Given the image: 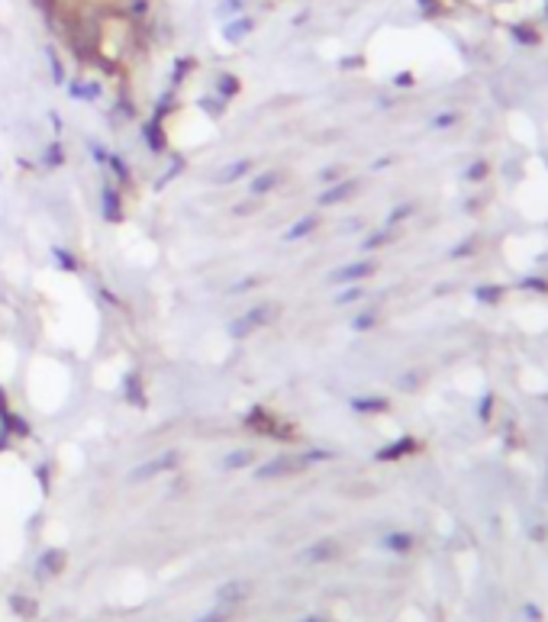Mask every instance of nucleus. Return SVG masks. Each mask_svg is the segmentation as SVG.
I'll return each instance as SVG.
<instances>
[{
    "label": "nucleus",
    "instance_id": "f257e3e1",
    "mask_svg": "<svg viewBox=\"0 0 548 622\" xmlns=\"http://www.w3.org/2000/svg\"><path fill=\"white\" fill-rule=\"evenodd\" d=\"M245 426H249L251 432H258V436L278 438V442H290V438H294V426L284 423V419H278L271 409H265V407L251 409L249 416H245Z\"/></svg>",
    "mask_w": 548,
    "mask_h": 622
},
{
    "label": "nucleus",
    "instance_id": "f03ea898",
    "mask_svg": "<svg viewBox=\"0 0 548 622\" xmlns=\"http://www.w3.org/2000/svg\"><path fill=\"white\" fill-rule=\"evenodd\" d=\"M177 465H181V452H177V448H168V452H161L158 458H149L145 465L132 468V471H130V481L132 483H145V481H152V477H158V474L175 471Z\"/></svg>",
    "mask_w": 548,
    "mask_h": 622
},
{
    "label": "nucleus",
    "instance_id": "7ed1b4c3",
    "mask_svg": "<svg viewBox=\"0 0 548 622\" xmlns=\"http://www.w3.org/2000/svg\"><path fill=\"white\" fill-rule=\"evenodd\" d=\"M303 471H307V465L300 461V455H278L255 468V477L258 481H278V477H294V474H303Z\"/></svg>",
    "mask_w": 548,
    "mask_h": 622
},
{
    "label": "nucleus",
    "instance_id": "20e7f679",
    "mask_svg": "<svg viewBox=\"0 0 548 622\" xmlns=\"http://www.w3.org/2000/svg\"><path fill=\"white\" fill-rule=\"evenodd\" d=\"M100 213L107 223H123L126 220V210H123V194H120V187L113 184V181H107L100 190Z\"/></svg>",
    "mask_w": 548,
    "mask_h": 622
},
{
    "label": "nucleus",
    "instance_id": "39448f33",
    "mask_svg": "<svg viewBox=\"0 0 548 622\" xmlns=\"http://www.w3.org/2000/svg\"><path fill=\"white\" fill-rule=\"evenodd\" d=\"M374 274V265L371 261H352V265H345V268L333 271L329 274V281L333 284H362L364 278H371Z\"/></svg>",
    "mask_w": 548,
    "mask_h": 622
},
{
    "label": "nucleus",
    "instance_id": "423d86ee",
    "mask_svg": "<svg viewBox=\"0 0 548 622\" xmlns=\"http://www.w3.org/2000/svg\"><path fill=\"white\" fill-rule=\"evenodd\" d=\"M249 596H251V584H249V580H226V584L216 590V603L242 606Z\"/></svg>",
    "mask_w": 548,
    "mask_h": 622
},
{
    "label": "nucleus",
    "instance_id": "0eeeda50",
    "mask_svg": "<svg viewBox=\"0 0 548 622\" xmlns=\"http://www.w3.org/2000/svg\"><path fill=\"white\" fill-rule=\"evenodd\" d=\"M355 187H358V181H335V184H329L323 194L316 197V206H339V204H345V200L355 194Z\"/></svg>",
    "mask_w": 548,
    "mask_h": 622
},
{
    "label": "nucleus",
    "instance_id": "6e6552de",
    "mask_svg": "<svg viewBox=\"0 0 548 622\" xmlns=\"http://www.w3.org/2000/svg\"><path fill=\"white\" fill-rule=\"evenodd\" d=\"M281 184H284V171H278V168H268L265 175L251 177L249 194H251V197H268V194H274V190H278Z\"/></svg>",
    "mask_w": 548,
    "mask_h": 622
},
{
    "label": "nucleus",
    "instance_id": "1a4fd4ad",
    "mask_svg": "<svg viewBox=\"0 0 548 622\" xmlns=\"http://www.w3.org/2000/svg\"><path fill=\"white\" fill-rule=\"evenodd\" d=\"M251 29H255V19L249 17V13H239V17L233 19H226V26H223V39L229 42V46H239L242 39L249 36Z\"/></svg>",
    "mask_w": 548,
    "mask_h": 622
},
{
    "label": "nucleus",
    "instance_id": "9d476101",
    "mask_svg": "<svg viewBox=\"0 0 548 622\" xmlns=\"http://www.w3.org/2000/svg\"><path fill=\"white\" fill-rule=\"evenodd\" d=\"M245 323H249L251 332H258V329H265V326L274 323V316H278V307L274 303H255L251 310H245Z\"/></svg>",
    "mask_w": 548,
    "mask_h": 622
},
{
    "label": "nucleus",
    "instance_id": "9b49d317",
    "mask_svg": "<svg viewBox=\"0 0 548 622\" xmlns=\"http://www.w3.org/2000/svg\"><path fill=\"white\" fill-rule=\"evenodd\" d=\"M339 542L335 539H323V542H316V545H310L307 551H303V561H310V565H323V561H333V558H339Z\"/></svg>",
    "mask_w": 548,
    "mask_h": 622
},
{
    "label": "nucleus",
    "instance_id": "f8f14e48",
    "mask_svg": "<svg viewBox=\"0 0 548 622\" xmlns=\"http://www.w3.org/2000/svg\"><path fill=\"white\" fill-rule=\"evenodd\" d=\"M142 139H145V145H149L152 155H165V152H168L165 130H161V123H158V120H145V123H142Z\"/></svg>",
    "mask_w": 548,
    "mask_h": 622
},
{
    "label": "nucleus",
    "instance_id": "ddd939ff",
    "mask_svg": "<svg viewBox=\"0 0 548 622\" xmlns=\"http://www.w3.org/2000/svg\"><path fill=\"white\" fill-rule=\"evenodd\" d=\"M62 567H65V551H62V548H48L46 555L39 558L36 571H39V577H42V580H48V577L62 574Z\"/></svg>",
    "mask_w": 548,
    "mask_h": 622
},
{
    "label": "nucleus",
    "instance_id": "4468645a",
    "mask_svg": "<svg viewBox=\"0 0 548 622\" xmlns=\"http://www.w3.org/2000/svg\"><path fill=\"white\" fill-rule=\"evenodd\" d=\"M319 223H323V220H319V213H303L297 220V223L290 226L288 233H284V242H300V239H307V236H313L316 229H319Z\"/></svg>",
    "mask_w": 548,
    "mask_h": 622
},
{
    "label": "nucleus",
    "instance_id": "2eb2a0df",
    "mask_svg": "<svg viewBox=\"0 0 548 622\" xmlns=\"http://www.w3.org/2000/svg\"><path fill=\"white\" fill-rule=\"evenodd\" d=\"M0 432H7V436H13V438H29V436H33V426H29L19 413L7 409V413L0 416Z\"/></svg>",
    "mask_w": 548,
    "mask_h": 622
},
{
    "label": "nucleus",
    "instance_id": "dca6fc26",
    "mask_svg": "<svg viewBox=\"0 0 548 622\" xmlns=\"http://www.w3.org/2000/svg\"><path fill=\"white\" fill-rule=\"evenodd\" d=\"M242 91V81L239 75H233V71H220L213 81V94L216 97H223V100H233V97H239Z\"/></svg>",
    "mask_w": 548,
    "mask_h": 622
},
{
    "label": "nucleus",
    "instance_id": "f3484780",
    "mask_svg": "<svg viewBox=\"0 0 548 622\" xmlns=\"http://www.w3.org/2000/svg\"><path fill=\"white\" fill-rule=\"evenodd\" d=\"M251 171V161L249 158H239V161H229L226 168H220L216 171V184H236V181H242V177Z\"/></svg>",
    "mask_w": 548,
    "mask_h": 622
},
{
    "label": "nucleus",
    "instance_id": "a211bd4d",
    "mask_svg": "<svg viewBox=\"0 0 548 622\" xmlns=\"http://www.w3.org/2000/svg\"><path fill=\"white\" fill-rule=\"evenodd\" d=\"M409 452H416V438H397V442H391V445H384L381 452H378V461H397V458L409 455Z\"/></svg>",
    "mask_w": 548,
    "mask_h": 622
},
{
    "label": "nucleus",
    "instance_id": "6ab92c4d",
    "mask_svg": "<svg viewBox=\"0 0 548 622\" xmlns=\"http://www.w3.org/2000/svg\"><path fill=\"white\" fill-rule=\"evenodd\" d=\"M123 397H126V403H132V407H142V403H145L139 371H130L126 377H123Z\"/></svg>",
    "mask_w": 548,
    "mask_h": 622
},
{
    "label": "nucleus",
    "instance_id": "aec40b11",
    "mask_svg": "<svg viewBox=\"0 0 548 622\" xmlns=\"http://www.w3.org/2000/svg\"><path fill=\"white\" fill-rule=\"evenodd\" d=\"M391 407L384 397H378V393H358V397H352V409H358V413H384V409Z\"/></svg>",
    "mask_w": 548,
    "mask_h": 622
},
{
    "label": "nucleus",
    "instance_id": "412c9836",
    "mask_svg": "<svg viewBox=\"0 0 548 622\" xmlns=\"http://www.w3.org/2000/svg\"><path fill=\"white\" fill-rule=\"evenodd\" d=\"M68 94H71V100H97L103 94V87L97 81H71Z\"/></svg>",
    "mask_w": 548,
    "mask_h": 622
},
{
    "label": "nucleus",
    "instance_id": "4be33fe9",
    "mask_svg": "<svg viewBox=\"0 0 548 622\" xmlns=\"http://www.w3.org/2000/svg\"><path fill=\"white\" fill-rule=\"evenodd\" d=\"M103 165L110 168V175H113V181H116V184H132V171H130V165H126V161H123L120 155H107V161H103Z\"/></svg>",
    "mask_w": 548,
    "mask_h": 622
},
{
    "label": "nucleus",
    "instance_id": "5701e85b",
    "mask_svg": "<svg viewBox=\"0 0 548 622\" xmlns=\"http://www.w3.org/2000/svg\"><path fill=\"white\" fill-rule=\"evenodd\" d=\"M249 465H255V452L251 448H236V452H229L223 458L226 471H239V468H249Z\"/></svg>",
    "mask_w": 548,
    "mask_h": 622
},
{
    "label": "nucleus",
    "instance_id": "b1692460",
    "mask_svg": "<svg viewBox=\"0 0 548 622\" xmlns=\"http://www.w3.org/2000/svg\"><path fill=\"white\" fill-rule=\"evenodd\" d=\"M42 165H46L48 171H55V168L65 165V145H62L58 139H52L46 145V152H42Z\"/></svg>",
    "mask_w": 548,
    "mask_h": 622
},
{
    "label": "nucleus",
    "instance_id": "393cba45",
    "mask_svg": "<svg viewBox=\"0 0 548 622\" xmlns=\"http://www.w3.org/2000/svg\"><path fill=\"white\" fill-rule=\"evenodd\" d=\"M236 613H239V606H226V603H213L210 613H204L197 622H233Z\"/></svg>",
    "mask_w": 548,
    "mask_h": 622
},
{
    "label": "nucleus",
    "instance_id": "a878e982",
    "mask_svg": "<svg viewBox=\"0 0 548 622\" xmlns=\"http://www.w3.org/2000/svg\"><path fill=\"white\" fill-rule=\"evenodd\" d=\"M200 110L206 113V116H223L226 107H229V100H223V97H216V94H206V97H200V103H197Z\"/></svg>",
    "mask_w": 548,
    "mask_h": 622
},
{
    "label": "nucleus",
    "instance_id": "bb28decb",
    "mask_svg": "<svg viewBox=\"0 0 548 622\" xmlns=\"http://www.w3.org/2000/svg\"><path fill=\"white\" fill-rule=\"evenodd\" d=\"M384 548H391L397 555H407L409 548H413V535H409V532H391V535L384 539Z\"/></svg>",
    "mask_w": 548,
    "mask_h": 622
},
{
    "label": "nucleus",
    "instance_id": "cd10ccee",
    "mask_svg": "<svg viewBox=\"0 0 548 622\" xmlns=\"http://www.w3.org/2000/svg\"><path fill=\"white\" fill-rule=\"evenodd\" d=\"M10 610L17 616H23V619H33V616H36V600H26L23 594H17V596H10Z\"/></svg>",
    "mask_w": 548,
    "mask_h": 622
},
{
    "label": "nucleus",
    "instance_id": "c85d7f7f",
    "mask_svg": "<svg viewBox=\"0 0 548 622\" xmlns=\"http://www.w3.org/2000/svg\"><path fill=\"white\" fill-rule=\"evenodd\" d=\"M184 168H187V165H184V158H181V155H175V158H171V165H168V171H165V175H161V177H158V181H155V190L168 187V184H171V181H175L177 175H181V171H184Z\"/></svg>",
    "mask_w": 548,
    "mask_h": 622
},
{
    "label": "nucleus",
    "instance_id": "c756f323",
    "mask_svg": "<svg viewBox=\"0 0 548 622\" xmlns=\"http://www.w3.org/2000/svg\"><path fill=\"white\" fill-rule=\"evenodd\" d=\"M52 258H55V265L62 271H78V258L65 249V245H52Z\"/></svg>",
    "mask_w": 548,
    "mask_h": 622
},
{
    "label": "nucleus",
    "instance_id": "7c9ffc66",
    "mask_svg": "<svg viewBox=\"0 0 548 622\" xmlns=\"http://www.w3.org/2000/svg\"><path fill=\"white\" fill-rule=\"evenodd\" d=\"M46 55H48V65H52V81H55L58 87H62V84L68 81V75H65V62H62V58L55 55V48H52V46L46 48Z\"/></svg>",
    "mask_w": 548,
    "mask_h": 622
},
{
    "label": "nucleus",
    "instance_id": "2f4dec72",
    "mask_svg": "<svg viewBox=\"0 0 548 622\" xmlns=\"http://www.w3.org/2000/svg\"><path fill=\"white\" fill-rule=\"evenodd\" d=\"M194 65H197L194 58H177V62H175V71H171V87H175V91H177V84L194 71Z\"/></svg>",
    "mask_w": 548,
    "mask_h": 622
},
{
    "label": "nucleus",
    "instance_id": "473e14b6",
    "mask_svg": "<svg viewBox=\"0 0 548 622\" xmlns=\"http://www.w3.org/2000/svg\"><path fill=\"white\" fill-rule=\"evenodd\" d=\"M239 13H245V0H223V3L216 7V17H223V19H233V17H239Z\"/></svg>",
    "mask_w": 548,
    "mask_h": 622
},
{
    "label": "nucleus",
    "instance_id": "72a5a7b5",
    "mask_svg": "<svg viewBox=\"0 0 548 622\" xmlns=\"http://www.w3.org/2000/svg\"><path fill=\"white\" fill-rule=\"evenodd\" d=\"M362 297H364L362 284H348L342 294H335V303H339V307H345V303H355V300H362Z\"/></svg>",
    "mask_w": 548,
    "mask_h": 622
},
{
    "label": "nucleus",
    "instance_id": "f704fd0d",
    "mask_svg": "<svg viewBox=\"0 0 548 622\" xmlns=\"http://www.w3.org/2000/svg\"><path fill=\"white\" fill-rule=\"evenodd\" d=\"M391 242V229H381V233H371L368 239L362 242V249L364 251H374V249H381V245H387Z\"/></svg>",
    "mask_w": 548,
    "mask_h": 622
},
{
    "label": "nucleus",
    "instance_id": "c9c22d12",
    "mask_svg": "<svg viewBox=\"0 0 548 622\" xmlns=\"http://www.w3.org/2000/svg\"><path fill=\"white\" fill-rule=\"evenodd\" d=\"M261 284H265V281L258 278V274H251V278H242V281H236L233 287H229V294H245V290H255V287H261Z\"/></svg>",
    "mask_w": 548,
    "mask_h": 622
},
{
    "label": "nucleus",
    "instance_id": "e433bc0d",
    "mask_svg": "<svg viewBox=\"0 0 548 622\" xmlns=\"http://www.w3.org/2000/svg\"><path fill=\"white\" fill-rule=\"evenodd\" d=\"M374 326H378V316H374V313H358L352 319V329H355V332H368V329H374Z\"/></svg>",
    "mask_w": 548,
    "mask_h": 622
},
{
    "label": "nucleus",
    "instance_id": "4c0bfd02",
    "mask_svg": "<svg viewBox=\"0 0 548 622\" xmlns=\"http://www.w3.org/2000/svg\"><path fill=\"white\" fill-rule=\"evenodd\" d=\"M136 116V110H132V103L130 100H120L116 107H113V116H110V123H120V120H132Z\"/></svg>",
    "mask_w": 548,
    "mask_h": 622
},
{
    "label": "nucleus",
    "instance_id": "58836bf2",
    "mask_svg": "<svg viewBox=\"0 0 548 622\" xmlns=\"http://www.w3.org/2000/svg\"><path fill=\"white\" fill-rule=\"evenodd\" d=\"M229 335H233V339H249L251 329H249V323H245V316H236L233 323H229Z\"/></svg>",
    "mask_w": 548,
    "mask_h": 622
},
{
    "label": "nucleus",
    "instance_id": "ea45409f",
    "mask_svg": "<svg viewBox=\"0 0 548 622\" xmlns=\"http://www.w3.org/2000/svg\"><path fill=\"white\" fill-rule=\"evenodd\" d=\"M416 206L413 204H403V206H397V210H391V216H387V226H397V223H403V220H409V213H413Z\"/></svg>",
    "mask_w": 548,
    "mask_h": 622
},
{
    "label": "nucleus",
    "instance_id": "a19ab883",
    "mask_svg": "<svg viewBox=\"0 0 548 622\" xmlns=\"http://www.w3.org/2000/svg\"><path fill=\"white\" fill-rule=\"evenodd\" d=\"M126 13H130L132 19H145V13H149V0H130V3H126Z\"/></svg>",
    "mask_w": 548,
    "mask_h": 622
},
{
    "label": "nucleus",
    "instance_id": "79ce46f5",
    "mask_svg": "<svg viewBox=\"0 0 548 622\" xmlns=\"http://www.w3.org/2000/svg\"><path fill=\"white\" fill-rule=\"evenodd\" d=\"M342 175H345V168L333 165V168H323V171H319V181H333V184H335V177H342Z\"/></svg>",
    "mask_w": 548,
    "mask_h": 622
},
{
    "label": "nucleus",
    "instance_id": "37998d69",
    "mask_svg": "<svg viewBox=\"0 0 548 622\" xmlns=\"http://www.w3.org/2000/svg\"><path fill=\"white\" fill-rule=\"evenodd\" d=\"M258 200H261V197H251L249 204H239V206L233 210V213H236V216H249V213H255V210H258Z\"/></svg>",
    "mask_w": 548,
    "mask_h": 622
},
{
    "label": "nucleus",
    "instance_id": "c03bdc74",
    "mask_svg": "<svg viewBox=\"0 0 548 622\" xmlns=\"http://www.w3.org/2000/svg\"><path fill=\"white\" fill-rule=\"evenodd\" d=\"M87 149H91V155H94V158H97V161H107V155H110V152L103 149L100 142H94V139H91V142H87Z\"/></svg>",
    "mask_w": 548,
    "mask_h": 622
},
{
    "label": "nucleus",
    "instance_id": "a18cd8bd",
    "mask_svg": "<svg viewBox=\"0 0 548 622\" xmlns=\"http://www.w3.org/2000/svg\"><path fill=\"white\" fill-rule=\"evenodd\" d=\"M36 477H39V483H42V490H48V465H39Z\"/></svg>",
    "mask_w": 548,
    "mask_h": 622
},
{
    "label": "nucleus",
    "instance_id": "49530a36",
    "mask_svg": "<svg viewBox=\"0 0 548 622\" xmlns=\"http://www.w3.org/2000/svg\"><path fill=\"white\" fill-rule=\"evenodd\" d=\"M455 120H458V113H448V116H439V120L432 123V126H439V130H442V126H452Z\"/></svg>",
    "mask_w": 548,
    "mask_h": 622
},
{
    "label": "nucleus",
    "instance_id": "de8ad7c7",
    "mask_svg": "<svg viewBox=\"0 0 548 622\" xmlns=\"http://www.w3.org/2000/svg\"><path fill=\"white\" fill-rule=\"evenodd\" d=\"M10 409V400H7V393H3V387H0V416Z\"/></svg>",
    "mask_w": 548,
    "mask_h": 622
},
{
    "label": "nucleus",
    "instance_id": "09e8293b",
    "mask_svg": "<svg viewBox=\"0 0 548 622\" xmlns=\"http://www.w3.org/2000/svg\"><path fill=\"white\" fill-rule=\"evenodd\" d=\"M339 65H342V68H358V65H362V58H342Z\"/></svg>",
    "mask_w": 548,
    "mask_h": 622
},
{
    "label": "nucleus",
    "instance_id": "8fccbe9b",
    "mask_svg": "<svg viewBox=\"0 0 548 622\" xmlns=\"http://www.w3.org/2000/svg\"><path fill=\"white\" fill-rule=\"evenodd\" d=\"M481 175H487V168L477 161V168H471V171H468V177H481Z\"/></svg>",
    "mask_w": 548,
    "mask_h": 622
},
{
    "label": "nucleus",
    "instance_id": "3c124183",
    "mask_svg": "<svg viewBox=\"0 0 548 622\" xmlns=\"http://www.w3.org/2000/svg\"><path fill=\"white\" fill-rule=\"evenodd\" d=\"M303 622H326V619H319V616H310V619H303Z\"/></svg>",
    "mask_w": 548,
    "mask_h": 622
}]
</instances>
